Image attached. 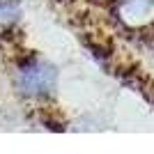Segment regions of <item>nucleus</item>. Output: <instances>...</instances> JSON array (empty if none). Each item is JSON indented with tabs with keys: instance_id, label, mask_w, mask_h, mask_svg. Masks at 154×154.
<instances>
[{
	"instance_id": "1",
	"label": "nucleus",
	"mask_w": 154,
	"mask_h": 154,
	"mask_svg": "<svg viewBox=\"0 0 154 154\" xmlns=\"http://www.w3.org/2000/svg\"><path fill=\"white\" fill-rule=\"evenodd\" d=\"M55 76H58L55 67L39 58H32L19 67V85L30 97L48 94L55 88Z\"/></svg>"
},
{
	"instance_id": "2",
	"label": "nucleus",
	"mask_w": 154,
	"mask_h": 154,
	"mask_svg": "<svg viewBox=\"0 0 154 154\" xmlns=\"http://www.w3.org/2000/svg\"><path fill=\"white\" fill-rule=\"evenodd\" d=\"M120 21L129 28L154 26V0H127L117 7Z\"/></svg>"
},
{
	"instance_id": "3",
	"label": "nucleus",
	"mask_w": 154,
	"mask_h": 154,
	"mask_svg": "<svg viewBox=\"0 0 154 154\" xmlns=\"http://www.w3.org/2000/svg\"><path fill=\"white\" fill-rule=\"evenodd\" d=\"M19 19V7L14 2L0 0V26H14Z\"/></svg>"
}]
</instances>
